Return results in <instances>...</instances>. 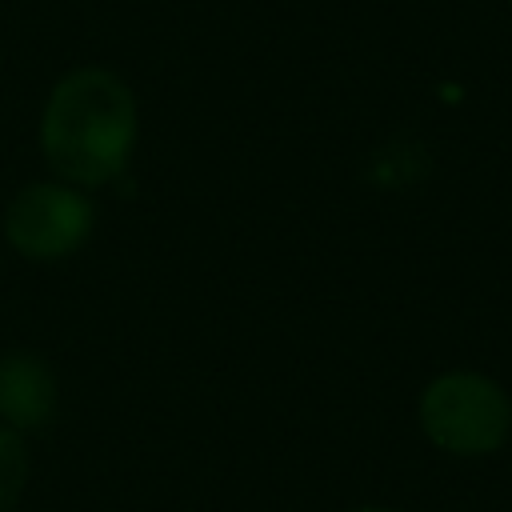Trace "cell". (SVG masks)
I'll list each match as a JSON object with an SVG mask.
<instances>
[{"label": "cell", "mask_w": 512, "mask_h": 512, "mask_svg": "<svg viewBox=\"0 0 512 512\" xmlns=\"http://www.w3.org/2000/svg\"><path fill=\"white\" fill-rule=\"evenodd\" d=\"M28 472H32V460H28L24 436L0 424V512H12L20 504L28 488Z\"/></svg>", "instance_id": "5"}, {"label": "cell", "mask_w": 512, "mask_h": 512, "mask_svg": "<svg viewBox=\"0 0 512 512\" xmlns=\"http://www.w3.org/2000/svg\"><path fill=\"white\" fill-rule=\"evenodd\" d=\"M4 244L28 264H60L72 260L96 232V204L84 188L40 176L16 188L0 216Z\"/></svg>", "instance_id": "3"}, {"label": "cell", "mask_w": 512, "mask_h": 512, "mask_svg": "<svg viewBox=\"0 0 512 512\" xmlns=\"http://www.w3.org/2000/svg\"><path fill=\"white\" fill-rule=\"evenodd\" d=\"M352 512H396V508H384V504H360V508H352Z\"/></svg>", "instance_id": "6"}, {"label": "cell", "mask_w": 512, "mask_h": 512, "mask_svg": "<svg viewBox=\"0 0 512 512\" xmlns=\"http://www.w3.org/2000/svg\"><path fill=\"white\" fill-rule=\"evenodd\" d=\"M36 144L48 176L84 192L116 184L140 144V104L128 80L104 64L68 68L44 96Z\"/></svg>", "instance_id": "1"}, {"label": "cell", "mask_w": 512, "mask_h": 512, "mask_svg": "<svg viewBox=\"0 0 512 512\" xmlns=\"http://www.w3.org/2000/svg\"><path fill=\"white\" fill-rule=\"evenodd\" d=\"M56 408L60 384L52 364L28 348L0 352V424L20 436H32L56 420Z\"/></svg>", "instance_id": "4"}, {"label": "cell", "mask_w": 512, "mask_h": 512, "mask_svg": "<svg viewBox=\"0 0 512 512\" xmlns=\"http://www.w3.org/2000/svg\"><path fill=\"white\" fill-rule=\"evenodd\" d=\"M416 424L444 456L480 460L512 440V396L480 368H448L420 388Z\"/></svg>", "instance_id": "2"}]
</instances>
